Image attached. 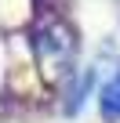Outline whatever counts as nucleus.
Here are the masks:
<instances>
[{
    "mask_svg": "<svg viewBox=\"0 0 120 123\" xmlns=\"http://www.w3.org/2000/svg\"><path fill=\"white\" fill-rule=\"evenodd\" d=\"M33 54L47 83H58L73 73L77 62V36L62 18H47L33 29Z\"/></svg>",
    "mask_w": 120,
    "mask_h": 123,
    "instance_id": "nucleus-1",
    "label": "nucleus"
},
{
    "mask_svg": "<svg viewBox=\"0 0 120 123\" xmlns=\"http://www.w3.org/2000/svg\"><path fill=\"white\" fill-rule=\"evenodd\" d=\"M98 109L106 119H120V73L102 87V98H98Z\"/></svg>",
    "mask_w": 120,
    "mask_h": 123,
    "instance_id": "nucleus-2",
    "label": "nucleus"
}]
</instances>
